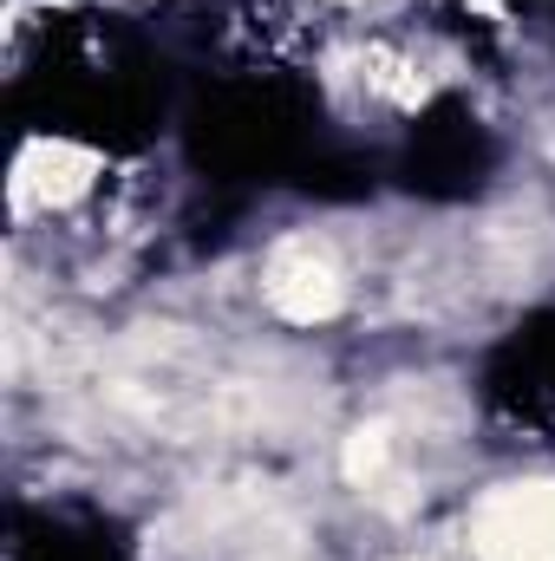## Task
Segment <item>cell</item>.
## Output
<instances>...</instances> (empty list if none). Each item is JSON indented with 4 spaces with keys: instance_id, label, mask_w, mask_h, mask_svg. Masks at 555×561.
Instances as JSON below:
<instances>
[{
    "instance_id": "6da1fadb",
    "label": "cell",
    "mask_w": 555,
    "mask_h": 561,
    "mask_svg": "<svg viewBox=\"0 0 555 561\" xmlns=\"http://www.w3.org/2000/svg\"><path fill=\"white\" fill-rule=\"evenodd\" d=\"M477 561H555V483H510L477 510Z\"/></svg>"
},
{
    "instance_id": "7a4b0ae2",
    "label": "cell",
    "mask_w": 555,
    "mask_h": 561,
    "mask_svg": "<svg viewBox=\"0 0 555 561\" xmlns=\"http://www.w3.org/2000/svg\"><path fill=\"white\" fill-rule=\"evenodd\" d=\"M262 294H269V307H275L281 320H327V313H340V300H347V280L333 268V255L327 249H314L307 236H287L275 255H269V275H262Z\"/></svg>"
}]
</instances>
